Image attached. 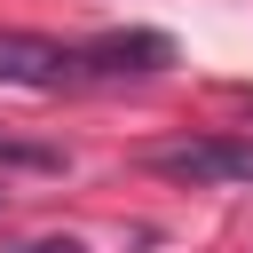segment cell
<instances>
[{"mask_svg": "<svg viewBox=\"0 0 253 253\" xmlns=\"http://www.w3.org/2000/svg\"><path fill=\"white\" fill-rule=\"evenodd\" d=\"M150 174L190 182V190H253V134H190V142H158Z\"/></svg>", "mask_w": 253, "mask_h": 253, "instance_id": "1", "label": "cell"}, {"mask_svg": "<svg viewBox=\"0 0 253 253\" xmlns=\"http://www.w3.org/2000/svg\"><path fill=\"white\" fill-rule=\"evenodd\" d=\"M63 174V150H47V142H16V134H0V174Z\"/></svg>", "mask_w": 253, "mask_h": 253, "instance_id": "4", "label": "cell"}, {"mask_svg": "<svg viewBox=\"0 0 253 253\" xmlns=\"http://www.w3.org/2000/svg\"><path fill=\"white\" fill-rule=\"evenodd\" d=\"M0 198H8V190H0Z\"/></svg>", "mask_w": 253, "mask_h": 253, "instance_id": "6", "label": "cell"}, {"mask_svg": "<svg viewBox=\"0 0 253 253\" xmlns=\"http://www.w3.org/2000/svg\"><path fill=\"white\" fill-rule=\"evenodd\" d=\"M0 87H32V95L87 87V79H79V47L40 40V32H0Z\"/></svg>", "mask_w": 253, "mask_h": 253, "instance_id": "2", "label": "cell"}, {"mask_svg": "<svg viewBox=\"0 0 253 253\" xmlns=\"http://www.w3.org/2000/svg\"><path fill=\"white\" fill-rule=\"evenodd\" d=\"M8 253H87L79 237H32V245H8Z\"/></svg>", "mask_w": 253, "mask_h": 253, "instance_id": "5", "label": "cell"}, {"mask_svg": "<svg viewBox=\"0 0 253 253\" xmlns=\"http://www.w3.org/2000/svg\"><path fill=\"white\" fill-rule=\"evenodd\" d=\"M158 63H174L166 32H103L79 47V79H126V71H158Z\"/></svg>", "mask_w": 253, "mask_h": 253, "instance_id": "3", "label": "cell"}]
</instances>
